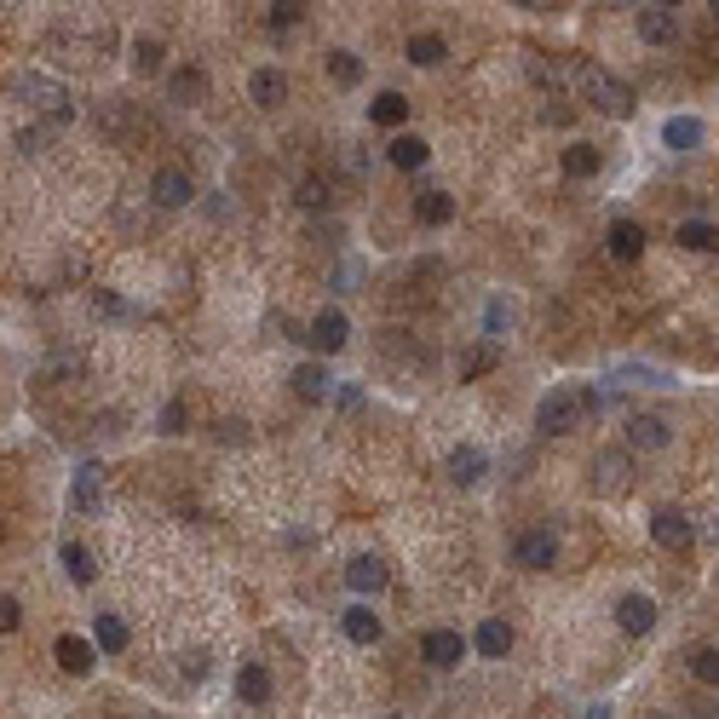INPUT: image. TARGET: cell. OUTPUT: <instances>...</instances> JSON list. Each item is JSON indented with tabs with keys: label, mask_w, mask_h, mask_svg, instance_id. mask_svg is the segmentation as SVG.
Masks as SVG:
<instances>
[{
	"label": "cell",
	"mask_w": 719,
	"mask_h": 719,
	"mask_svg": "<svg viewBox=\"0 0 719 719\" xmlns=\"http://www.w3.org/2000/svg\"><path fill=\"white\" fill-rule=\"evenodd\" d=\"M593 415H599V392H593V386H558V392L541 397V409H535V426L564 438V432L587 426Z\"/></svg>",
	"instance_id": "obj_1"
},
{
	"label": "cell",
	"mask_w": 719,
	"mask_h": 719,
	"mask_svg": "<svg viewBox=\"0 0 719 719\" xmlns=\"http://www.w3.org/2000/svg\"><path fill=\"white\" fill-rule=\"evenodd\" d=\"M587 719H610V708H593V714H587Z\"/></svg>",
	"instance_id": "obj_43"
},
{
	"label": "cell",
	"mask_w": 719,
	"mask_h": 719,
	"mask_svg": "<svg viewBox=\"0 0 719 719\" xmlns=\"http://www.w3.org/2000/svg\"><path fill=\"white\" fill-rule=\"evenodd\" d=\"M133 70H139V75H156V70H162V41H156V35H144L139 47H133Z\"/></svg>",
	"instance_id": "obj_36"
},
{
	"label": "cell",
	"mask_w": 719,
	"mask_h": 719,
	"mask_svg": "<svg viewBox=\"0 0 719 719\" xmlns=\"http://www.w3.org/2000/svg\"><path fill=\"white\" fill-rule=\"evenodd\" d=\"M185 426H190V409H185V403H167V409H162V432H167V438H179Z\"/></svg>",
	"instance_id": "obj_38"
},
{
	"label": "cell",
	"mask_w": 719,
	"mask_h": 719,
	"mask_svg": "<svg viewBox=\"0 0 719 719\" xmlns=\"http://www.w3.org/2000/svg\"><path fill=\"white\" fill-rule=\"evenodd\" d=\"M714 18H719V0H714Z\"/></svg>",
	"instance_id": "obj_44"
},
{
	"label": "cell",
	"mask_w": 719,
	"mask_h": 719,
	"mask_svg": "<svg viewBox=\"0 0 719 719\" xmlns=\"http://www.w3.org/2000/svg\"><path fill=\"white\" fill-rule=\"evenodd\" d=\"M98 495H104V478H98V466H81V472H75V484H70V507H75V512H93V507H98Z\"/></svg>",
	"instance_id": "obj_24"
},
{
	"label": "cell",
	"mask_w": 719,
	"mask_h": 719,
	"mask_svg": "<svg viewBox=\"0 0 719 719\" xmlns=\"http://www.w3.org/2000/svg\"><path fill=\"white\" fill-rule=\"evenodd\" d=\"M236 696H242L248 708H265V702H271V673L259 668V662L236 668Z\"/></svg>",
	"instance_id": "obj_18"
},
{
	"label": "cell",
	"mask_w": 719,
	"mask_h": 719,
	"mask_svg": "<svg viewBox=\"0 0 719 719\" xmlns=\"http://www.w3.org/2000/svg\"><path fill=\"white\" fill-rule=\"evenodd\" d=\"M167 93H173V104H202L208 98V75L196 70V64H185V70H173Z\"/></svg>",
	"instance_id": "obj_21"
},
{
	"label": "cell",
	"mask_w": 719,
	"mask_h": 719,
	"mask_svg": "<svg viewBox=\"0 0 719 719\" xmlns=\"http://www.w3.org/2000/svg\"><path fill=\"white\" fill-rule=\"evenodd\" d=\"M472 645H478V656H507V650H512V627L489 616V622L478 627V639H472Z\"/></svg>",
	"instance_id": "obj_32"
},
{
	"label": "cell",
	"mask_w": 719,
	"mask_h": 719,
	"mask_svg": "<svg viewBox=\"0 0 719 719\" xmlns=\"http://www.w3.org/2000/svg\"><path fill=\"white\" fill-rule=\"evenodd\" d=\"M18 622H24V604L12 593H0V633H18Z\"/></svg>",
	"instance_id": "obj_39"
},
{
	"label": "cell",
	"mask_w": 719,
	"mask_h": 719,
	"mask_svg": "<svg viewBox=\"0 0 719 719\" xmlns=\"http://www.w3.org/2000/svg\"><path fill=\"white\" fill-rule=\"evenodd\" d=\"M93 305L104 311V317H127V305H121L116 294H110V288H93Z\"/></svg>",
	"instance_id": "obj_41"
},
{
	"label": "cell",
	"mask_w": 719,
	"mask_h": 719,
	"mask_svg": "<svg viewBox=\"0 0 719 719\" xmlns=\"http://www.w3.org/2000/svg\"><path fill=\"white\" fill-rule=\"evenodd\" d=\"M679 248H691V254H714L719 248V225L714 219H685V225H679Z\"/></svg>",
	"instance_id": "obj_23"
},
{
	"label": "cell",
	"mask_w": 719,
	"mask_h": 719,
	"mask_svg": "<svg viewBox=\"0 0 719 719\" xmlns=\"http://www.w3.org/2000/svg\"><path fill=\"white\" fill-rule=\"evenodd\" d=\"M512 564H524V570H553L558 564L553 530H524L518 541H512Z\"/></svg>",
	"instance_id": "obj_5"
},
{
	"label": "cell",
	"mask_w": 719,
	"mask_h": 719,
	"mask_svg": "<svg viewBox=\"0 0 719 719\" xmlns=\"http://www.w3.org/2000/svg\"><path fill=\"white\" fill-rule=\"evenodd\" d=\"M328 75H334L340 87H357V81H363V64H357V52H328Z\"/></svg>",
	"instance_id": "obj_34"
},
{
	"label": "cell",
	"mask_w": 719,
	"mask_h": 719,
	"mask_svg": "<svg viewBox=\"0 0 719 719\" xmlns=\"http://www.w3.org/2000/svg\"><path fill=\"white\" fill-rule=\"evenodd\" d=\"M662 144H668V150H679V156H685V150H696V144H702V121H696V116H673L668 127H662Z\"/></svg>",
	"instance_id": "obj_25"
},
{
	"label": "cell",
	"mask_w": 719,
	"mask_h": 719,
	"mask_svg": "<svg viewBox=\"0 0 719 719\" xmlns=\"http://www.w3.org/2000/svg\"><path fill=\"white\" fill-rule=\"evenodd\" d=\"M12 93L24 98V104H35V110H47L52 121H70V93H64V81H58V75L24 70L18 81H12Z\"/></svg>",
	"instance_id": "obj_2"
},
{
	"label": "cell",
	"mask_w": 719,
	"mask_h": 719,
	"mask_svg": "<svg viewBox=\"0 0 719 719\" xmlns=\"http://www.w3.org/2000/svg\"><path fill=\"white\" fill-rule=\"evenodd\" d=\"M93 650L121 656V650H127V622H121V616H98L93 622Z\"/></svg>",
	"instance_id": "obj_28"
},
{
	"label": "cell",
	"mask_w": 719,
	"mask_h": 719,
	"mask_svg": "<svg viewBox=\"0 0 719 719\" xmlns=\"http://www.w3.org/2000/svg\"><path fill=\"white\" fill-rule=\"evenodd\" d=\"M328 392H334V380H328L323 363H300V369H294V397H300V403H323Z\"/></svg>",
	"instance_id": "obj_16"
},
{
	"label": "cell",
	"mask_w": 719,
	"mask_h": 719,
	"mask_svg": "<svg viewBox=\"0 0 719 719\" xmlns=\"http://www.w3.org/2000/svg\"><path fill=\"white\" fill-rule=\"evenodd\" d=\"M443 58H449V41H443V35H409V64L432 70V64H443Z\"/></svg>",
	"instance_id": "obj_30"
},
{
	"label": "cell",
	"mask_w": 719,
	"mask_h": 719,
	"mask_svg": "<svg viewBox=\"0 0 719 719\" xmlns=\"http://www.w3.org/2000/svg\"><path fill=\"white\" fill-rule=\"evenodd\" d=\"M616 627H622V633H633V639H639V633H650V627H656V599H645V593H627V599L616 604Z\"/></svg>",
	"instance_id": "obj_13"
},
{
	"label": "cell",
	"mask_w": 719,
	"mask_h": 719,
	"mask_svg": "<svg viewBox=\"0 0 719 719\" xmlns=\"http://www.w3.org/2000/svg\"><path fill=\"white\" fill-rule=\"evenodd\" d=\"M420 656H426L432 668H455V662L466 656V639L455 633V627H432V633L420 639Z\"/></svg>",
	"instance_id": "obj_9"
},
{
	"label": "cell",
	"mask_w": 719,
	"mask_h": 719,
	"mask_svg": "<svg viewBox=\"0 0 719 719\" xmlns=\"http://www.w3.org/2000/svg\"><path fill=\"white\" fill-rule=\"evenodd\" d=\"M144 719H156V714H144Z\"/></svg>",
	"instance_id": "obj_45"
},
{
	"label": "cell",
	"mask_w": 719,
	"mask_h": 719,
	"mask_svg": "<svg viewBox=\"0 0 719 719\" xmlns=\"http://www.w3.org/2000/svg\"><path fill=\"white\" fill-rule=\"evenodd\" d=\"M190 196H196V185H190L185 167H162V173L150 179V202H156V208H185Z\"/></svg>",
	"instance_id": "obj_7"
},
{
	"label": "cell",
	"mask_w": 719,
	"mask_h": 719,
	"mask_svg": "<svg viewBox=\"0 0 719 719\" xmlns=\"http://www.w3.org/2000/svg\"><path fill=\"white\" fill-rule=\"evenodd\" d=\"M639 41H650V47H673V41H679L673 6H645V12H639Z\"/></svg>",
	"instance_id": "obj_10"
},
{
	"label": "cell",
	"mask_w": 719,
	"mask_h": 719,
	"mask_svg": "<svg viewBox=\"0 0 719 719\" xmlns=\"http://www.w3.org/2000/svg\"><path fill=\"white\" fill-rule=\"evenodd\" d=\"M248 98H254L259 110H277L282 98H288V75H282V70H254V81H248Z\"/></svg>",
	"instance_id": "obj_15"
},
{
	"label": "cell",
	"mask_w": 719,
	"mask_h": 719,
	"mask_svg": "<svg viewBox=\"0 0 719 719\" xmlns=\"http://www.w3.org/2000/svg\"><path fill=\"white\" fill-rule=\"evenodd\" d=\"M369 121L374 127H403V121H409V98L403 93H380L369 104Z\"/></svg>",
	"instance_id": "obj_29"
},
{
	"label": "cell",
	"mask_w": 719,
	"mask_h": 719,
	"mask_svg": "<svg viewBox=\"0 0 719 719\" xmlns=\"http://www.w3.org/2000/svg\"><path fill=\"white\" fill-rule=\"evenodd\" d=\"M305 340H311V346L323 351V357H334V351H340V346L351 340L346 311H317V317H311V334H305Z\"/></svg>",
	"instance_id": "obj_8"
},
{
	"label": "cell",
	"mask_w": 719,
	"mask_h": 719,
	"mask_svg": "<svg viewBox=\"0 0 719 719\" xmlns=\"http://www.w3.org/2000/svg\"><path fill=\"white\" fill-rule=\"evenodd\" d=\"M300 18H305L300 0H277V6H271V29H294Z\"/></svg>",
	"instance_id": "obj_37"
},
{
	"label": "cell",
	"mask_w": 719,
	"mask_h": 719,
	"mask_svg": "<svg viewBox=\"0 0 719 719\" xmlns=\"http://www.w3.org/2000/svg\"><path fill=\"white\" fill-rule=\"evenodd\" d=\"M489 472V461H484V449H472V443H461V449H455V455H449V478H455V484H478V478H484Z\"/></svg>",
	"instance_id": "obj_20"
},
{
	"label": "cell",
	"mask_w": 719,
	"mask_h": 719,
	"mask_svg": "<svg viewBox=\"0 0 719 719\" xmlns=\"http://www.w3.org/2000/svg\"><path fill=\"white\" fill-rule=\"evenodd\" d=\"M650 535H656V547L685 553V547H691V535H696V524L679 507H662V512H650Z\"/></svg>",
	"instance_id": "obj_6"
},
{
	"label": "cell",
	"mask_w": 719,
	"mask_h": 719,
	"mask_svg": "<svg viewBox=\"0 0 719 719\" xmlns=\"http://www.w3.org/2000/svg\"><path fill=\"white\" fill-rule=\"evenodd\" d=\"M300 208H328V185L323 179H305L300 185Z\"/></svg>",
	"instance_id": "obj_40"
},
{
	"label": "cell",
	"mask_w": 719,
	"mask_h": 719,
	"mask_svg": "<svg viewBox=\"0 0 719 719\" xmlns=\"http://www.w3.org/2000/svg\"><path fill=\"white\" fill-rule=\"evenodd\" d=\"M495 363H501V346H495V340H484V346H466V351H461V380H484Z\"/></svg>",
	"instance_id": "obj_26"
},
{
	"label": "cell",
	"mask_w": 719,
	"mask_h": 719,
	"mask_svg": "<svg viewBox=\"0 0 719 719\" xmlns=\"http://www.w3.org/2000/svg\"><path fill=\"white\" fill-rule=\"evenodd\" d=\"M386 581H392V570H386V558L363 553V558H351V564H346V587H351V593H380Z\"/></svg>",
	"instance_id": "obj_12"
},
{
	"label": "cell",
	"mask_w": 719,
	"mask_h": 719,
	"mask_svg": "<svg viewBox=\"0 0 719 719\" xmlns=\"http://www.w3.org/2000/svg\"><path fill=\"white\" fill-rule=\"evenodd\" d=\"M581 93L593 98L604 116H616V121L633 116V87H627V81H616L610 70H599V64H587V70H581Z\"/></svg>",
	"instance_id": "obj_3"
},
{
	"label": "cell",
	"mask_w": 719,
	"mask_h": 719,
	"mask_svg": "<svg viewBox=\"0 0 719 719\" xmlns=\"http://www.w3.org/2000/svg\"><path fill=\"white\" fill-rule=\"evenodd\" d=\"M645 242H650V236H645V225H639V219H616V225L604 231V248L622 259V265H627V259H639V254H645Z\"/></svg>",
	"instance_id": "obj_11"
},
{
	"label": "cell",
	"mask_w": 719,
	"mask_h": 719,
	"mask_svg": "<svg viewBox=\"0 0 719 719\" xmlns=\"http://www.w3.org/2000/svg\"><path fill=\"white\" fill-rule=\"evenodd\" d=\"M52 656H58V668L64 673H93V662H98L93 639H81V633H64V639L52 645Z\"/></svg>",
	"instance_id": "obj_14"
},
{
	"label": "cell",
	"mask_w": 719,
	"mask_h": 719,
	"mask_svg": "<svg viewBox=\"0 0 719 719\" xmlns=\"http://www.w3.org/2000/svg\"><path fill=\"white\" fill-rule=\"evenodd\" d=\"M248 432H242V420H219V443H242Z\"/></svg>",
	"instance_id": "obj_42"
},
{
	"label": "cell",
	"mask_w": 719,
	"mask_h": 719,
	"mask_svg": "<svg viewBox=\"0 0 719 719\" xmlns=\"http://www.w3.org/2000/svg\"><path fill=\"white\" fill-rule=\"evenodd\" d=\"M691 673L702 679V685H719V650L714 645H696L691 650Z\"/></svg>",
	"instance_id": "obj_35"
},
{
	"label": "cell",
	"mask_w": 719,
	"mask_h": 719,
	"mask_svg": "<svg viewBox=\"0 0 719 719\" xmlns=\"http://www.w3.org/2000/svg\"><path fill=\"white\" fill-rule=\"evenodd\" d=\"M599 167H604L599 144H570V150H564V173H570V179H593Z\"/></svg>",
	"instance_id": "obj_27"
},
{
	"label": "cell",
	"mask_w": 719,
	"mask_h": 719,
	"mask_svg": "<svg viewBox=\"0 0 719 719\" xmlns=\"http://www.w3.org/2000/svg\"><path fill=\"white\" fill-rule=\"evenodd\" d=\"M627 443H633V449H662V443H668V420L662 415H627Z\"/></svg>",
	"instance_id": "obj_17"
},
{
	"label": "cell",
	"mask_w": 719,
	"mask_h": 719,
	"mask_svg": "<svg viewBox=\"0 0 719 719\" xmlns=\"http://www.w3.org/2000/svg\"><path fill=\"white\" fill-rule=\"evenodd\" d=\"M64 570H70V581H81V587H87V581L98 576L93 553H87V547H81V541H64Z\"/></svg>",
	"instance_id": "obj_33"
},
{
	"label": "cell",
	"mask_w": 719,
	"mask_h": 719,
	"mask_svg": "<svg viewBox=\"0 0 719 719\" xmlns=\"http://www.w3.org/2000/svg\"><path fill=\"white\" fill-rule=\"evenodd\" d=\"M415 219L420 225H432V231L449 225V219H455V196H449V190H426V196H415Z\"/></svg>",
	"instance_id": "obj_19"
},
{
	"label": "cell",
	"mask_w": 719,
	"mask_h": 719,
	"mask_svg": "<svg viewBox=\"0 0 719 719\" xmlns=\"http://www.w3.org/2000/svg\"><path fill=\"white\" fill-rule=\"evenodd\" d=\"M593 489L599 495H627L633 489V461H627V449H604V455H593Z\"/></svg>",
	"instance_id": "obj_4"
},
{
	"label": "cell",
	"mask_w": 719,
	"mask_h": 719,
	"mask_svg": "<svg viewBox=\"0 0 719 719\" xmlns=\"http://www.w3.org/2000/svg\"><path fill=\"white\" fill-rule=\"evenodd\" d=\"M386 156H392V167H403V173H415V167H426V156H432V144L415 139V133H403V139L386 144Z\"/></svg>",
	"instance_id": "obj_22"
},
{
	"label": "cell",
	"mask_w": 719,
	"mask_h": 719,
	"mask_svg": "<svg viewBox=\"0 0 719 719\" xmlns=\"http://www.w3.org/2000/svg\"><path fill=\"white\" fill-rule=\"evenodd\" d=\"M346 639H351V645H374V639H380V616H374L369 604L346 610Z\"/></svg>",
	"instance_id": "obj_31"
}]
</instances>
